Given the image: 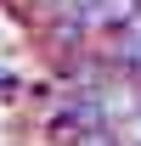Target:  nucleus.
Returning a JSON list of instances; mask_svg holds the SVG:
<instances>
[{
    "mask_svg": "<svg viewBox=\"0 0 141 146\" xmlns=\"http://www.w3.org/2000/svg\"><path fill=\"white\" fill-rule=\"evenodd\" d=\"M45 56L51 62H68L73 51H85V45H96V34H90V23H85V11L79 6H56L51 17H45Z\"/></svg>",
    "mask_w": 141,
    "mask_h": 146,
    "instance_id": "2",
    "label": "nucleus"
},
{
    "mask_svg": "<svg viewBox=\"0 0 141 146\" xmlns=\"http://www.w3.org/2000/svg\"><path fill=\"white\" fill-rule=\"evenodd\" d=\"M68 146H124V135H119V124H96L85 135H73Z\"/></svg>",
    "mask_w": 141,
    "mask_h": 146,
    "instance_id": "4",
    "label": "nucleus"
},
{
    "mask_svg": "<svg viewBox=\"0 0 141 146\" xmlns=\"http://www.w3.org/2000/svg\"><path fill=\"white\" fill-rule=\"evenodd\" d=\"M45 124H51V135H56V141L68 146L73 135H85V129L113 124V112H107V96H102V90H68L51 112H45Z\"/></svg>",
    "mask_w": 141,
    "mask_h": 146,
    "instance_id": "1",
    "label": "nucleus"
},
{
    "mask_svg": "<svg viewBox=\"0 0 141 146\" xmlns=\"http://www.w3.org/2000/svg\"><path fill=\"white\" fill-rule=\"evenodd\" d=\"M141 17V0H90L85 6V23L96 39H113L119 28H130V23Z\"/></svg>",
    "mask_w": 141,
    "mask_h": 146,
    "instance_id": "3",
    "label": "nucleus"
}]
</instances>
